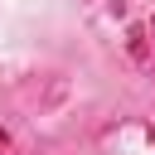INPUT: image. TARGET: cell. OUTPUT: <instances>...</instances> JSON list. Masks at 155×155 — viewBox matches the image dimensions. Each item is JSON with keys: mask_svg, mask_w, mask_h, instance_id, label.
<instances>
[{"mask_svg": "<svg viewBox=\"0 0 155 155\" xmlns=\"http://www.w3.org/2000/svg\"><path fill=\"white\" fill-rule=\"evenodd\" d=\"M150 34H155V19H150Z\"/></svg>", "mask_w": 155, "mask_h": 155, "instance_id": "2", "label": "cell"}, {"mask_svg": "<svg viewBox=\"0 0 155 155\" xmlns=\"http://www.w3.org/2000/svg\"><path fill=\"white\" fill-rule=\"evenodd\" d=\"M5 140H10V136H5V131H0V145H5Z\"/></svg>", "mask_w": 155, "mask_h": 155, "instance_id": "1", "label": "cell"}]
</instances>
